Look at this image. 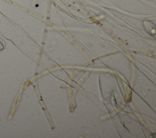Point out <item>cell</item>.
I'll return each instance as SVG.
<instances>
[{
  "mask_svg": "<svg viewBox=\"0 0 156 138\" xmlns=\"http://www.w3.org/2000/svg\"><path fill=\"white\" fill-rule=\"evenodd\" d=\"M4 49V46H3V44H2V43L0 41V50H2Z\"/></svg>",
  "mask_w": 156,
  "mask_h": 138,
  "instance_id": "obj_1",
  "label": "cell"
}]
</instances>
